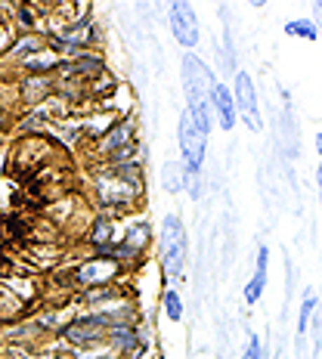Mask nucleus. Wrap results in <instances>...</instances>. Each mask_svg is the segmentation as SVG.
<instances>
[{
	"label": "nucleus",
	"instance_id": "obj_1",
	"mask_svg": "<svg viewBox=\"0 0 322 359\" xmlns=\"http://www.w3.org/2000/svg\"><path fill=\"white\" fill-rule=\"evenodd\" d=\"M143 192H146L143 161L96 164L93 168V198L106 217L137 211L143 205Z\"/></svg>",
	"mask_w": 322,
	"mask_h": 359
},
{
	"label": "nucleus",
	"instance_id": "obj_2",
	"mask_svg": "<svg viewBox=\"0 0 322 359\" xmlns=\"http://www.w3.org/2000/svg\"><path fill=\"white\" fill-rule=\"evenodd\" d=\"M180 69H183V93H186V102H189L186 111L199 124V130L211 133V90L217 84V78L196 53H186Z\"/></svg>",
	"mask_w": 322,
	"mask_h": 359
},
{
	"label": "nucleus",
	"instance_id": "obj_3",
	"mask_svg": "<svg viewBox=\"0 0 322 359\" xmlns=\"http://www.w3.org/2000/svg\"><path fill=\"white\" fill-rule=\"evenodd\" d=\"M177 140H180V155H183V174L186 180H199L201 164H205V146H208V133L199 130V124L192 121L189 111L180 115L177 124Z\"/></svg>",
	"mask_w": 322,
	"mask_h": 359
},
{
	"label": "nucleus",
	"instance_id": "obj_4",
	"mask_svg": "<svg viewBox=\"0 0 322 359\" xmlns=\"http://www.w3.org/2000/svg\"><path fill=\"white\" fill-rule=\"evenodd\" d=\"M161 266L168 279H180L186 266V229L177 214H168L161 223Z\"/></svg>",
	"mask_w": 322,
	"mask_h": 359
},
{
	"label": "nucleus",
	"instance_id": "obj_5",
	"mask_svg": "<svg viewBox=\"0 0 322 359\" xmlns=\"http://www.w3.org/2000/svg\"><path fill=\"white\" fill-rule=\"evenodd\" d=\"M121 264L112 257H90L84 264H78L72 269V282H74V291H90V288H102V285H115L118 276H121Z\"/></svg>",
	"mask_w": 322,
	"mask_h": 359
},
{
	"label": "nucleus",
	"instance_id": "obj_6",
	"mask_svg": "<svg viewBox=\"0 0 322 359\" xmlns=\"http://www.w3.org/2000/svg\"><path fill=\"white\" fill-rule=\"evenodd\" d=\"M233 102H236V115L248 124V130L260 133L264 130V118H260L257 106V93H254V81L248 72H236V87H233Z\"/></svg>",
	"mask_w": 322,
	"mask_h": 359
},
{
	"label": "nucleus",
	"instance_id": "obj_7",
	"mask_svg": "<svg viewBox=\"0 0 322 359\" xmlns=\"http://www.w3.org/2000/svg\"><path fill=\"white\" fill-rule=\"evenodd\" d=\"M168 19H170V34L180 47L192 50L199 43V16L186 0H174L168 6Z\"/></svg>",
	"mask_w": 322,
	"mask_h": 359
},
{
	"label": "nucleus",
	"instance_id": "obj_8",
	"mask_svg": "<svg viewBox=\"0 0 322 359\" xmlns=\"http://www.w3.org/2000/svg\"><path fill=\"white\" fill-rule=\"evenodd\" d=\"M130 143H137V121H133V118H118V121L93 143L96 146V158L109 161L112 155H118Z\"/></svg>",
	"mask_w": 322,
	"mask_h": 359
},
{
	"label": "nucleus",
	"instance_id": "obj_9",
	"mask_svg": "<svg viewBox=\"0 0 322 359\" xmlns=\"http://www.w3.org/2000/svg\"><path fill=\"white\" fill-rule=\"evenodd\" d=\"M56 93V81L53 74H25L19 81V100L25 102L28 109H37Z\"/></svg>",
	"mask_w": 322,
	"mask_h": 359
},
{
	"label": "nucleus",
	"instance_id": "obj_10",
	"mask_svg": "<svg viewBox=\"0 0 322 359\" xmlns=\"http://www.w3.org/2000/svg\"><path fill=\"white\" fill-rule=\"evenodd\" d=\"M211 111H214V118H217V124L223 127V130H233L236 121H239V115H236V102H233V93H229L227 87L217 81L214 90H211Z\"/></svg>",
	"mask_w": 322,
	"mask_h": 359
},
{
	"label": "nucleus",
	"instance_id": "obj_11",
	"mask_svg": "<svg viewBox=\"0 0 322 359\" xmlns=\"http://www.w3.org/2000/svg\"><path fill=\"white\" fill-rule=\"evenodd\" d=\"M267 260H269V248H260L254 276H251L248 285H245V304H257L260 294H264V288H267Z\"/></svg>",
	"mask_w": 322,
	"mask_h": 359
},
{
	"label": "nucleus",
	"instance_id": "obj_12",
	"mask_svg": "<svg viewBox=\"0 0 322 359\" xmlns=\"http://www.w3.org/2000/svg\"><path fill=\"white\" fill-rule=\"evenodd\" d=\"M161 186L168 192H180L186 186V174H183V164H177V161H168L161 168Z\"/></svg>",
	"mask_w": 322,
	"mask_h": 359
},
{
	"label": "nucleus",
	"instance_id": "obj_13",
	"mask_svg": "<svg viewBox=\"0 0 322 359\" xmlns=\"http://www.w3.org/2000/svg\"><path fill=\"white\" fill-rule=\"evenodd\" d=\"M316 291L313 288H307L304 291V304H301V313H297V334H304L307 332V325H310V319H313V310H316Z\"/></svg>",
	"mask_w": 322,
	"mask_h": 359
},
{
	"label": "nucleus",
	"instance_id": "obj_14",
	"mask_svg": "<svg viewBox=\"0 0 322 359\" xmlns=\"http://www.w3.org/2000/svg\"><path fill=\"white\" fill-rule=\"evenodd\" d=\"M161 304H164V316H168L170 323H180V319H183V301H180V294H177L174 288L164 291Z\"/></svg>",
	"mask_w": 322,
	"mask_h": 359
},
{
	"label": "nucleus",
	"instance_id": "obj_15",
	"mask_svg": "<svg viewBox=\"0 0 322 359\" xmlns=\"http://www.w3.org/2000/svg\"><path fill=\"white\" fill-rule=\"evenodd\" d=\"M286 34L291 37H304V41H319V32L313 28L310 19H291L286 25Z\"/></svg>",
	"mask_w": 322,
	"mask_h": 359
},
{
	"label": "nucleus",
	"instance_id": "obj_16",
	"mask_svg": "<svg viewBox=\"0 0 322 359\" xmlns=\"http://www.w3.org/2000/svg\"><path fill=\"white\" fill-rule=\"evenodd\" d=\"M13 22H6L4 19V13H0V50H6V47H13Z\"/></svg>",
	"mask_w": 322,
	"mask_h": 359
},
{
	"label": "nucleus",
	"instance_id": "obj_17",
	"mask_svg": "<svg viewBox=\"0 0 322 359\" xmlns=\"http://www.w3.org/2000/svg\"><path fill=\"white\" fill-rule=\"evenodd\" d=\"M242 359H267L257 334H251V338H248V347H245V356H242Z\"/></svg>",
	"mask_w": 322,
	"mask_h": 359
},
{
	"label": "nucleus",
	"instance_id": "obj_18",
	"mask_svg": "<svg viewBox=\"0 0 322 359\" xmlns=\"http://www.w3.org/2000/svg\"><path fill=\"white\" fill-rule=\"evenodd\" d=\"M313 28H316V32L322 34V0H316V4H313Z\"/></svg>",
	"mask_w": 322,
	"mask_h": 359
},
{
	"label": "nucleus",
	"instance_id": "obj_19",
	"mask_svg": "<svg viewBox=\"0 0 322 359\" xmlns=\"http://www.w3.org/2000/svg\"><path fill=\"white\" fill-rule=\"evenodd\" d=\"M316 186H319V208H322V164L316 168Z\"/></svg>",
	"mask_w": 322,
	"mask_h": 359
},
{
	"label": "nucleus",
	"instance_id": "obj_20",
	"mask_svg": "<svg viewBox=\"0 0 322 359\" xmlns=\"http://www.w3.org/2000/svg\"><path fill=\"white\" fill-rule=\"evenodd\" d=\"M316 149H319V155H322V133H316Z\"/></svg>",
	"mask_w": 322,
	"mask_h": 359
},
{
	"label": "nucleus",
	"instance_id": "obj_21",
	"mask_svg": "<svg viewBox=\"0 0 322 359\" xmlns=\"http://www.w3.org/2000/svg\"><path fill=\"white\" fill-rule=\"evenodd\" d=\"M316 356H322V338H319V350H316Z\"/></svg>",
	"mask_w": 322,
	"mask_h": 359
},
{
	"label": "nucleus",
	"instance_id": "obj_22",
	"mask_svg": "<svg viewBox=\"0 0 322 359\" xmlns=\"http://www.w3.org/2000/svg\"><path fill=\"white\" fill-rule=\"evenodd\" d=\"M96 359H118V356H96Z\"/></svg>",
	"mask_w": 322,
	"mask_h": 359
}]
</instances>
